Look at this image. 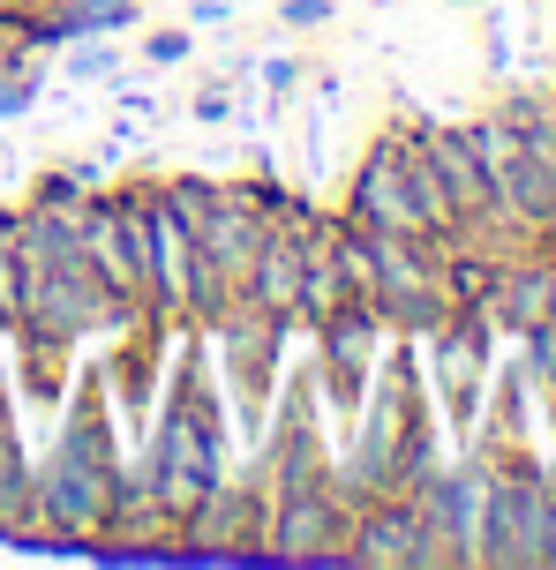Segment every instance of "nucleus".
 Here are the masks:
<instances>
[{
    "label": "nucleus",
    "instance_id": "obj_12",
    "mask_svg": "<svg viewBox=\"0 0 556 570\" xmlns=\"http://www.w3.org/2000/svg\"><path fill=\"white\" fill-rule=\"evenodd\" d=\"M407 503L421 511L429 541H443L451 563H474L481 511H489V473H481V465H429V473L407 488Z\"/></svg>",
    "mask_w": 556,
    "mask_h": 570
},
{
    "label": "nucleus",
    "instance_id": "obj_20",
    "mask_svg": "<svg viewBox=\"0 0 556 570\" xmlns=\"http://www.w3.org/2000/svg\"><path fill=\"white\" fill-rule=\"evenodd\" d=\"M114 68V53H98V46H84V53L68 60V76H106Z\"/></svg>",
    "mask_w": 556,
    "mask_h": 570
},
{
    "label": "nucleus",
    "instance_id": "obj_9",
    "mask_svg": "<svg viewBox=\"0 0 556 570\" xmlns=\"http://www.w3.org/2000/svg\"><path fill=\"white\" fill-rule=\"evenodd\" d=\"M383 368V315L369 308V301H347V308L323 315V338H316V383L323 399H331V413L339 421H353L361 413V399H369V383H377Z\"/></svg>",
    "mask_w": 556,
    "mask_h": 570
},
{
    "label": "nucleus",
    "instance_id": "obj_16",
    "mask_svg": "<svg viewBox=\"0 0 556 570\" xmlns=\"http://www.w3.org/2000/svg\"><path fill=\"white\" fill-rule=\"evenodd\" d=\"M413 142H421V158L437 166V180H443V196H451V218H459V233L481 226V218H497V210H489V173H481V158H474L467 128H421Z\"/></svg>",
    "mask_w": 556,
    "mask_h": 570
},
{
    "label": "nucleus",
    "instance_id": "obj_1",
    "mask_svg": "<svg viewBox=\"0 0 556 570\" xmlns=\"http://www.w3.org/2000/svg\"><path fill=\"white\" fill-rule=\"evenodd\" d=\"M114 435H106V413H98V391L68 405V428H60L53 458L30 473V525L38 533H114Z\"/></svg>",
    "mask_w": 556,
    "mask_h": 570
},
{
    "label": "nucleus",
    "instance_id": "obj_17",
    "mask_svg": "<svg viewBox=\"0 0 556 570\" xmlns=\"http://www.w3.org/2000/svg\"><path fill=\"white\" fill-rule=\"evenodd\" d=\"M0 533H38L30 525V465L16 451V428L0 413Z\"/></svg>",
    "mask_w": 556,
    "mask_h": 570
},
{
    "label": "nucleus",
    "instance_id": "obj_13",
    "mask_svg": "<svg viewBox=\"0 0 556 570\" xmlns=\"http://www.w3.org/2000/svg\"><path fill=\"white\" fill-rule=\"evenodd\" d=\"M264 518H271V481L264 473H248V481H234V473H218L211 481V495L188 511V556H264Z\"/></svg>",
    "mask_w": 556,
    "mask_h": 570
},
{
    "label": "nucleus",
    "instance_id": "obj_5",
    "mask_svg": "<svg viewBox=\"0 0 556 570\" xmlns=\"http://www.w3.org/2000/svg\"><path fill=\"white\" fill-rule=\"evenodd\" d=\"M474 158L489 173V210H497V226H519V233H542L556 226V180L542 173L527 142H519V120H474L467 128Z\"/></svg>",
    "mask_w": 556,
    "mask_h": 570
},
{
    "label": "nucleus",
    "instance_id": "obj_14",
    "mask_svg": "<svg viewBox=\"0 0 556 570\" xmlns=\"http://www.w3.org/2000/svg\"><path fill=\"white\" fill-rule=\"evenodd\" d=\"M353 226L369 233H429L413 210V180H407V136H383L369 150V166L353 173Z\"/></svg>",
    "mask_w": 556,
    "mask_h": 570
},
{
    "label": "nucleus",
    "instance_id": "obj_21",
    "mask_svg": "<svg viewBox=\"0 0 556 570\" xmlns=\"http://www.w3.org/2000/svg\"><path fill=\"white\" fill-rule=\"evenodd\" d=\"M188 53V38H181V30H158V38H150V60H181Z\"/></svg>",
    "mask_w": 556,
    "mask_h": 570
},
{
    "label": "nucleus",
    "instance_id": "obj_11",
    "mask_svg": "<svg viewBox=\"0 0 556 570\" xmlns=\"http://www.w3.org/2000/svg\"><path fill=\"white\" fill-rule=\"evenodd\" d=\"M347 563L421 570V563H451V556H443V541H429V525H421V511H413L407 495H369L347 518Z\"/></svg>",
    "mask_w": 556,
    "mask_h": 570
},
{
    "label": "nucleus",
    "instance_id": "obj_2",
    "mask_svg": "<svg viewBox=\"0 0 556 570\" xmlns=\"http://www.w3.org/2000/svg\"><path fill=\"white\" fill-rule=\"evenodd\" d=\"M150 488H158V525H188V511L211 495V481L226 473V451H218V413H211V391L196 375L174 383V405L158 413V435H150Z\"/></svg>",
    "mask_w": 556,
    "mask_h": 570
},
{
    "label": "nucleus",
    "instance_id": "obj_6",
    "mask_svg": "<svg viewBox=\"0 0 556 570\" xmlns=\"http://www.w3.org/2000/svg\"><path fill=\"white\" fill-rule=\"evenodd\" d=\"M271 210H279V203H271L264 188H204V203H196V248H204V271L226 301L248 293V271L264 256Z\"/></svg>",
    "mask_w": 556,
    "mask_h": 570
},
{
    "label": "nucleus",
    "instance_id": "obj_15",
    "mask_svg": "<svg viewBox=\"0 0 556 570\" xmlns=\"http://www.w3.org/2000/svg\"><path fill=\"white\" fill-rule=\"evenodd\" d=\"M429 368H437V391L451 405V421L467 428L474 405H481V383H489V315H467V323L443 315L429 331Z\"/></svg>",
    "mask_w": 556,
    "mask_h": 570
},
{
    "label": "nucleus",
    "instance_id": "obj_18",
    "mask_svg": "<svg viewBox=\"0 0 556 570\" xmlns=\"http://www.w3.org/2000/svg\"><path fill=\"white\" fill-rule=\"evenodd\" d=\"M23 308V256H16V226L0 218V323H16Z\"/></svg>",
    "mask_w": 556,
    "mask_h": 570
},
{
    "label": "nucleus",
    "instance_id": "obj_4",
    "mask_svg": "<svg viewBox=\"0 0 556 570\" xmlns=\"http://www.w3.org/2000/svg\"><path fill=\"white\" fill-rule=\"evenodd\" d=\"M369 263H377V315L383 323L437 331L443 315H451V271L437 256V233H369Z\"/></svg>",
    "mask_w": 556,
    "mask_h": 570
},
{
    "label": "nucleus",
    "instance_id": "obj_19",
    "mask_svg": "<svg viewBox=\"0 0 556 570\" xmlns=\"http://www.w3.org/2000/svg\"><path fill=\"white\" fill-rule=\"evenodd\" d=\"M136 16V0H68V30H114Z\"/></svg>",
    "mask_w": 556,
    "mask_h": 570
},
{
    "label": "nucleus",
    "instance_id": "obj_23",
    "mask_svg": "<svg viewBox=\"0 0 556 570\" xmlns=\"http://www.w3.org/2000/svg\"><path fill=\"white\" fill-rule=\"evenodd\" d=\"M549 563H556V495H549Z\"/></svg>",
    "mask_w": 556,
    "mask_h": 570
},
{
    "label": "nucleus",
    "instance_id": "obj_10",
    "mask_svg": "<svg viewBox=\"0 0 556 570\" xmlns=\"http://www.w3.org/2000/svg\"><path fill=\"white\" fill-rule=\"evenodd\" d=\"M347 518L353 503H339V488H293V495H271L264 518V556L271 563H347Z\"/></svg>",
    "mask_w": 556,
    "mask_h": 570
},
{
    "label": "nucleus",
    "instance_id": "obj_3",
    "mask_svg": "<svg viewBox=\"0 0 556 570\" xmlns=\"http://www.w3.org/2000/svg\"><path fill=\"white\" fill-rule=\"evenodd\" d=\"M144 203V248H150V301L166 315H188V323H211L226 308V293L211 285L204 248H196V203H204V180H174V188H150Z\"/></svg>",
    "mask_w": 556,
    "mask_h": 570
},
{
    "label": "nucleus",
    "instance_id": "obj_7",
    "mask_svg": "<svg viewBox=\"0 0 556 570\" xmlns=\"http://www.w3.org/2000/svg\"><path fill=\"white\" fill-rule=\"evenodd\" d=\"M549 495L556 488L542 473H489V511H481L474 563H497V570L549 563Z\"/></svg>",
    "mask_w": 556,
    "mask_h": 570
},
{
    "label": "nucleus",
    "instance_id": "obj_8",
    "mask_svg": "<svg viewBox=\"0 0 556 570\" xmlns=\"http://www.w3.org/2000/svg\"><path fill=\"white\" fill-rule=\"evenodd\" d=\"M84 263L98 271V285L114 293L128 315L150 308V248H144V203L106 196L84 203Z\"/></svg>",
    "mask_w": 556,
    "mask_h": 570
},
{
    "label": "nucleus",
    "instance_id": "obj_24",
    "mask_svg": "<svg viewBox=\"0 0 556 570\" xmlns=\"http://www.w3.org/2000/svg\"><path fill=\"white\" fill-rule=\"evenodd\" d=\"M542 278H549V315H556V271H542Z\"/></svg>",
    "mask_w": 556,
    "mask_h": 570
},
{
    "label": "nucleus",
    "instance_id": "obj_22",
    "mask_svg": "<svg viewBox=\"0 0 556 570\" xmlns=\"http://www.w3.org/2000/svg\"><path fill=\"white\" fill-rule=\"evenodd\" d=\"M226 106H234L226 90H204V98H196V120H226Z\"/></svg>",
    "mask_w": 556,
    "mask_h": 570
}]
</instances>
